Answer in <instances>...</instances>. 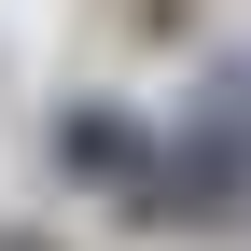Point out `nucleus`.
Returning <instances> with one entry per match:
<instances>
[{"label":"nucleus","mask_w":251,"mask_h":251,"mask_svg":"<svg viewBox=\"0 0 251 251\" xmlns=\"http://www.w3.org/2000/svg\"><path fill=\"white\" fill-rule=\"evenodd\" d=\"M56 168H70V181H112V196H140V209H153V181H168V140H153L140 112H98V98H84L70 126H56Z\"/></svg>","instance_id":"nucleus-2"},{"label":"nucleus","mask_w":251,"mask_h":251,"mask_svg":"<svg viewBox=\"0 0 251 251\" xmlns=\"http://www.w3.org/2000/svg\"><path fill=\"white\" fill-rule=\"evenodd\" d=\"M237 196H251V56H224V70H209L196 126L168 140V181H153V209H168V224H224Z\"/></svg>","instance_id":"nucleus-1"},{"label":"nucleus","mask_w":251,"mask_h":251,"mask_svg":"<svg viewBox=\"0 0 251 251\" xmlns=\"http://www.w3.org/2000/svg\"><path fill=\"white\" fill-rule=\"evenodd\" d=\"M0 251H42V237H0Z\"/></svg>","instance_id":"nucleus-3"}]
</instances>
